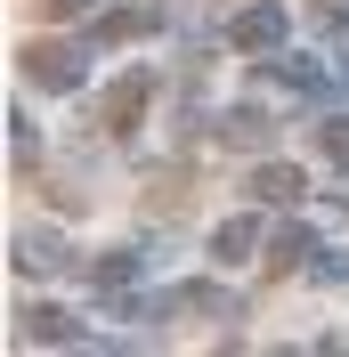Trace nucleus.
<instances>
[{
	"instance_id": "f257e3e1",
	"label": "nucleus",
	"mask_w": 349,
	"mask_h": 357,
	"mask_svg": "<svg viewBox=\"0 0 349 357\" xmlns=\"http://www.w3.org/2000/svg\"><path fill=\"white\" fill-rule=\"evenodd\" d=\"M17 66L33 89H49V98H73V89L89 82V41H24Z\"/></svg>"
},
{
	"instance_id": "20e7f679",
	"label": "nucleus",
	"mask_w": 349,
	"mask_h": 357,
	"mask_svg": "<svg viewBox=\"0 0 349 357\" xmlns=\"http://www.w3.org/2000/svg\"><path fill=\"white\" fill-rule=\"evenodd\" d=\"M147 33H163V8H154V0H131V8H98V17H89V49L147 41Z\"/></svg>"
},
{
	"instance_id": "423d86ee",
	"label": "nucleus",
	"mask_w": 349,
	"mask_h": 357,
	"mask_svg": "<svg viewBox=\"0 0 349 357\" xmlns=\"http://www.w3.org/2000/svg\"><path fill=\"white\" fill-rule=\"evenodd\" d=\"M8 260H17V276H57V268H73V252H66L57 227H24L17 244H8Z\"/></svg>"
},
{
	"instance_id": "f03ea898",
	"label": "nucleus",
	"mask_w": 349,
	"mask_h": 357,
	"mask_svg": "<svg viewBox=\"0 0 349 357\" xmlns=\"http://www.w3.org/2000/svg\"><path fill=\"white\" fill-rule=\"evenodd\" d=\"M284 41H292V8L284 0H244L228 17V49H244V57H276Z\"/></svg>"
},
{
	"instance_id": "39448f33",
	"label": "nucleus",
	"mask_w": 349,
	"mask_h": 357,
	"mask_svg": "<svg viewBox=\"0 0 349 357\" xmlns=\"http://www.w3.org/2000/svg\"><path fill=\"white\" fill-rule=\"evenodd\" d=\"M17 325H24V341H41V349H89L82 317H73V309H57V301H33Z\"/></svg>"
},
{
	"instance_id": "9d476101",
	"label": "nucleus",
	"mask_w": 349,
	"mask_h": 357,
	"mask_svg": "<svg viewBox=\"0 0 349 357\" xmlns=\"http://www.w3.org/2000/svg\"><path fill=\"white\" fill-rule=\"evenodd\" d=\"M252 195H260V203H301L309 195V171L284 162V155H260V162H252Z\"/></svg>"
},
{
	"instance_id": "4468645a",
	"label": "nucleus",
	"mask_w": 349,
	"mask_h": 357,
	"mask_svg": "<svg viewBox=\"0 0 349 357\" xmlns=\"http://www.w3.org/2000/svg\"><path fill=\"white\" fill-rule=\"evenodd\" d=\"M317 155H325L333 171H349V114H325V122H317Z\"/></svg>"
},
{
	"instance_id": "ddd939ff",
	"label": "nucleus",
	"mask_w": 349,
	"mask_h": 357,
	"mask_svg": "<svg viewBox=\"0 0 349 357\" xmlns=\"http://www.w3.org/2000/svg\"><path fill=\"white\" fill-rule=\"evenodd\" d=\"M268 73H276L284 89H301V98H333V73H325V57H309V49H301V57H284V49H276V66H268Z\"/></svg>"
},
{
	"instance_id": "0eeeda50",
	"label": "nucleus",
	"mask_w": 349,
	"mask_h": 357,
	"mask_svg": "<svg viewBox=\"0 0 349 357\" xmlns=\"http://www.w3.org/2000/svg\"><path fill=\"white\" fill-rule=\"evenodd\" d=\"M317 252H325V236H317L309 220H284L276 236H268V268H276V276H292V268H317Z\"/></svg>"
},
{
	"instance_id": "6e6552de",
	"label": "nucleus",
	"mask_w": 349,
	"mask_h": 357,
	"mask_svg": "<svg viewBox=\"0 0 349 357\" xmlns=\"http://www.w3.org/2000/svg\"><path fill=\"white\" fill-rule=\"evenodd\" d=\"M211 138L228 146V155H236V146H244V155H268V138H276V130H268L260 106H228V114L211 122Z\"/></svg>"
},
{
	"instance_id": "dca6fc26",
	"label": "nucleus",
	"mask_w": 349,
	"mask_h": 357,
	"mask_svg": "<svg viewBox=\"0 0 349 357\" xmlns=\"http://www.w3.org/2000/svg\"><path fill=\"white\" fill-rule=\"evenodd\" d=\"M309 276H317V284H349V252H317Z\"/></svg>"
},
{
	"instance_id": "2eb2a0df",
	"label": "nucleus",
	"mask_w": 349,
	"mask_h": 357,
	"mask_svg": "<svg viewBox=\"0 0 349 357\" xmlns=\"http://www.w3.org/2000/svg\"><path fill=\"white\" fill-rule=\"evenodd\" d=\"M98 8H114V0H49V17H57V24H89Z\"/></svg>"
},
{
	"instance_id": "9b49d317",
	"label": "nucleus",
	"mask_w": 349,
	"mask_h": 357,
	"mask_svg": "<svg viewBox=\"0 0 349 357\" xmlns=\"http://www.w3.org/2000/svg\"><path fill=\"white\" fill-rule=\"evenodd\" d=\"M163 309H171V317H236V292H228V284H171Z\"/></svg>"
},
{
	"instance_id": "7ed1b4c3",
	"label": "nucleus",
	"mask_w": 349,
	"mask_h": 357,
	"mask_svg": "<svg viewBox=\"0 0 349 357\" xmlns=\"http://www.w3.org/2000/svg\"><path fill=\"white\" fill-rule=\"evenodd\" d=\"M154 89H163V73H154V66H131L122 82L106 89V106H98V122H89V130H106V138H131V130H138V114L154 106Z\"/></svg>"
},
{
	"instance_id": "f8f14e48",
	"label": "nucleus",
	"mask_w": 349,
	"mask_h": 357,
	"mask_svg": "<svg viewBox=\"0 0 349 357\" xmlns=\"http://www.w3.org/2000/svg\"><path fill=\"white\" fill-rule=\"evenodd\" d=\"M252 252H260V220H252V211H236V220H219V227H211V260H219V268L252 260Z\"/></svg>"
},
{
	"instance_id": "1a4fd4ad",
	"label": "nucleus",
	"mask_w": 349,
	"mask_h": 357,
	"mask_svg": "<svg viewBox=\"0 0 349 357\" xmlns=\"http://www.w3.org/2000/svg\"><path fill=\"white\" fill-rule=\"evenodd\" d=\"M82 276H89V292H98V301H106V292L122 301V292L138 284V252H131V244H114V252H89V260H82Z\"/></svg>"
},
{
	"instance_id": "f3484780",
	"label": "nucleus",
	"mask_w": 349,
	"mask_h": 357,
	"mask_svg": "<svg viewBox=\"0 0 349 357\" xmlns=\"http://www.w3.org/2000/svg\"><path fill=\"white\" fill-rule=\"evenodd\" d=\"M8 146H17V162H33V114H8Z\"/></svg>"
}]
</instances>
